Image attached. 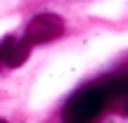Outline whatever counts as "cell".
I'll return each instance as SVG.
<instances>
[{"mask_svg": "<svg viewBox=\"0 0 128 123\" xmlns=\"http://www.w3.org/2000/svg\"><path fill=\"white\" fill-rule=\"evenodd\" d=\"M107 97L104 88L102 85H90L83 90L74 92L69 97V102L64 104V119L66 121H76V123H86V121H95L97 116L104 111Z\"/></svg>", "mask_w": 128, "mask_h": 123, "instance_id": "cell-1", "label": "cell"}, {"mask_svg": "<svg viewBox=\"0 0 128 123\" xmlns=\"http://www.w3.org/2000/svg\"><path fill=\"white\" fill-rule=\"evenodd\" d=\"M64 33V21L57 14H38L28 21L26 31H24V40L28 45H43V43H50L55 38H60Z\"/></svg>", "mask_w": 128, "mask_h": 123, "instance_id": "cell-2", "label": "cell"}, {"mask_svg": "<svg viewBox=\"0 0 128 123\" xmlns=\"http://www.w3.org/2000/svg\"><path fill=\"white\" fill-rule=\"evenodd\" d=\"M10 43H12V36H7L2 43H0V66L5 64V55H7V47H10Z\"/></svg>", "mask_w": 128, "mask_h": 123, "instance_id": "cell-3", "label": "cell"}, {"mask_svg": "<svg viewBox=\"0 0 128 123\" xmlns=\"http://www.w3.org/2000/svg\"><path fill=\"white\" fill-rule=\"evenodd\" d=\"M126 109H128V107H126Z\"/></svg>", "mask_w": 128, "mask_h": 123, "instance_id": "cell-4", "label": "cell"}]
</instances>
